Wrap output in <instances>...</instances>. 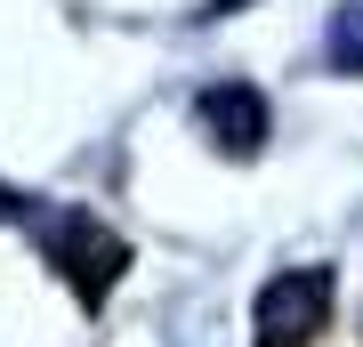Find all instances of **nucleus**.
I'll return each mask as SVG.
<instances>
[{"label":"nucleus","instance_id":"1","mask_svg":"<svg viewBox=\"0 0 363 347\" xmlns=\"http://www.w3.org/2000/svg\"><path fill=\"white\" fill-rule=\"evenodd\" d=\"M40 250H49V267L65 275V291L81 299V307H105L113 283L130 275V243H121L105 219H89V210H57V219L40 226Z\"/></svg>","mask_w":363,"mask_h":347},{"label":"nucleus","instance_id":"2","mask_svg":"<svg viewBox=\"0 0 363 347\" xmlns=\"http://www.w3.org/2000/svg\"><path fill=\"white\" fill-rule=\"evenodd\" d=\"M331 267H283L259 291V347H307L315 331H331Z\"/></svg>","mask_w":363,"mask_h":347},{"label":"nucleus","instance_id":"3","mask_svg":"<svg viewBox=\"0 0 363 347\" xmlns=\"http://www.w3.org/2000/svg\"><path fill=\"white\" fill-rule=\"evenodd\" d=\"M202 121H210V138H218L226 154H259L267 145V97L250 89V81H218V89L202 97Z\"/></svg>","mask_w":363,"mask_h":347},{"label":"nucleus","instance_id":"4","mask_svg":"<svg viewBox=\"0 0 363 347\" xmlns=\"http://www.w3.org/2000/svg\"><path fill=\"white\" fill-rule=\"evenodd\" d=\"M331 57L347 65V73H363V9H339L331 16Z\"/></svg>","mask_w":363,"mask_h":347}]
</instances>
